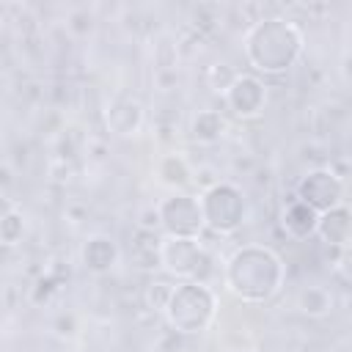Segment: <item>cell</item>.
Here are the masks:
<instances>
[{"instance_id":"obj_1","label":"cell","mask_w":352,"mask_h":352,"mask_svg":"<svg viewBox=\"0 0 352 352\" xmlns=\"http://www.w3.org/2000/svg\"><path fill=\"white\" fill-rule=\"evenodd\" d=\"M160 261L168 264L170 272L184 275V278H192V280H198V278L204 280L212 272L209 253L195 239H187V236L160 242Z\"/></svg>"},{"instance_id":"obj_2","label":"cell","mask_w":352,"mask_h":352,"mask_svg":"<svg viewBox=\"0 0 352 352\" xmlns=\"http://www.w3.org/2000/svg\"><path fill=\"white\" fill-rule=\"evenodd\" d=\"M341 198V179L333 170H314L300 184V201L311 209H333Z\"/></svg>"},{"instance_id":"obj_3","label":"cell","mask_w":352,"mask_h":352,"mask_svg":"<svg viewBox=\"0 0 352 352\" xmlns=\"http://www.w3.org/2000/svg\"><path fill=\"white\" fill-rule=\"evenodd\" d=\"M226 99H228V104L234 107L236 116L250 118V116H256V113L261 110V104H264V99H267V91H264V85H261L258 80L236 74V80H234L231 88L226 91Z\"/></svg>"},{"instance_id":"obj_4","label":"cell","mask_w":352,"mask_h":352,"mask_svg":"<svg viewBox=\"0 0 352 352\" xmlns=\"http://www.w3.org/2000/svg\"><path fill=\"white\" fill-rule=\"evenodd\" d=\"M283 228L292 236H308L311 231H316V214H314V209L308 204H302V201H294L283 212Z\"/></svg>"},{"instance_id":"obj_5","label":"cell","mask_w":352,"mask_h":352,"mask_svg":"<svg viewBox=\"0 0 352 352\" xmlns=\"http://www.w3.org/2000/svg\"><path fill=\"white\" fill-rule=\"evenodd\" d=\"M223 132H226V121L214 110H201L192 118V138L201 143H214L223 138Z\"/></svg>"},{"instance_id":"obj_6","label":"cell","mask_w":352,"mask_h":352,"mask_svg":"<svg viewBox=\"0 0 352 352\" xmlns=\"http://www.w3.org/2000/svg\"><path fill=\"white\" fill-rule=\"evenodd\" d=\"M297 305L305 316H324L330 308H333V297L327 289L322 286H305L297 297Z\"/></svg>"},{"instance_id":"obj_7","label":"cell","mask_w":352,"mask_h":352,"mask_svg":"<svg viewBox=\"0 0 352 352\" xmlns=\"http://www.w3.org/2000/svg\"><path fill=\"white\" fill-rule=\"evenodd\" d=\"M170 294H173V286L168 280H151L143 289V302L148 311H165L170 302Z\"/></svg>"},{"instance_id":"obj_8","label":"cell","mask_w":352,"mask_h":352,"mask_svg":"<svg viewBox=\"0 0 352 352\" xmlns=\"http://www.w3.org/2000/svg\"><path fill=\"white\" fill-rule=\"evenodd\" d=\"M234 80H236V72H234L228 63H212V66L206 69V85H209L214 94H226Z\"/></svg>"},{"instance_id":"obj_9","label":"cell","mask_w":352,"mask_h":352,"mask_svg":"<svg viewBox=\"0 0 352 352\" xmlns=\"http://www.w3.org/2000/svg\"><path fill=\"white\" fill-rule=\"evenodd\" d=\"M162 162H165V165H170V170L160 168V173H162V182H165V184H187V182H190L192 170L187 168V162H184L179 154H168Z\"/></svg>"},{"instance_id":"obj_10","label":"cell","mask_w":352,"mask_h":352,"mask_svg":"<svg viewBox=\"0 0 352 352\" xmlns=\"http://www.w3.org/2000/svg\"><path fill=\"white\" fill-rule=\"evenodd\" d=\"M22 217L16 214V212H11V214H3L0 217V242L3 245H16V239L22 236Z\"/></svg>"},{"instance_id":"obj_11","label":"cell","mask_w":352,"mask_h":352,"mask_svg":"<svg viewBox=\"0 0 352 352\" xmlns=\"http://www.w3.org/2000/svg\"><path fill=\"white\" fill-rule=\"evenodd\" d=\"M55 327H58L60 336H72V333H74V322H72V316H60V319L55 322Z\"/></svg>"},{"instance_id":"obj_12","label":"cell","mask_w":352,"mask_h":352,"mask_svg":"<svg viewBox=\"0 0 352 352\" xmlns=\"http://www.w3.org/2000/svg\"><path fill=\"white\" fill-rule=\"evenodd\" d=\"M11 212H14V204L0 195V217H3V214H11Z\"/></svg>"},{"instance_id":"obj_13","label":"cell","mask_w":352,"mask_h":352,"mask_svg":"<svg viewBox=\"0 0 352 352\" xmlns=\"http://www.w3.org/2000/svg\"><path fill=\"white\" fill-rule=\"evenodd\" d=\"M8 182H11V173L6 168H0V184H8Z\"/></svg>"}]
</instances>
